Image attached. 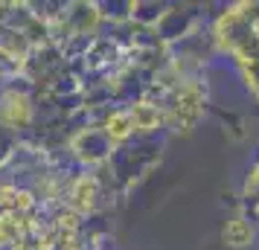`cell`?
I'll return each instance as SVG.
<instances>
[{
	"label": "cell",
	"mask_w": 259,
	"mask_h": 250,
	"mask_svg": "<svg viewBox=\"0 0 259 250\" xmlns=\"http://www.w3.org/2000/svg\"><path fill=\"white\" fill-rule=\"evenodd\" d=\"M108 125H111V131L117 134V137H122V134L128 131V128H125V125H128V117H114Z\"/></svg>",
	"instance_id": "obj_2"
},
{
	"label": "cell",
	"mask_w": 259,
	"mask_h": 250,
	"mask_svg": "<svg viewBox=\"0 0 259 250\" xmlns=\"http://www.w3.org/2000/svg\"><path fill=\"white\" fill-rule=\"evenodd\" d=\"M247 238H250V230L242 221H233V224H227V230H224V241L233 244V247H242Z\"/></svg>",
	"instance_id": "obj_1"
}]
</instances>
